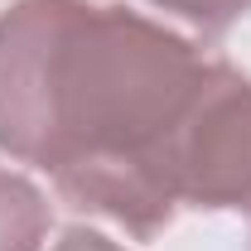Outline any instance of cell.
Masks as SVG:
<instances>
[{"label":"cell","instance_id":"7a4b0ae2","mask_svg":"<svg viewBox=\"0 0 251 251\" xmlns=\"http://www.w3.org/2000/svg\"><path fill=\"white\" fill-rule=\"evenodd\" d=\"M174 198L203 213L251 218V77L208 58V73L174 135Z\"/></svg>","mask_w":251,"mask_h":251},{"label":"cell","instance_id":"277c9868","mask_svg":"<svg viewBox=\"0 0 251 251\" xmlns=\"http://www.w3.org/2000/svg\"><path fill=\"white\" fill-rule=\"evenodd\" d=\"M150 5L164 15H179L184 25H193L203 34H227L251 10V0H150Z\"/></svg>","mask_w":251,"mask_h":251},{"label":"cell","instance_id":"5b68a950","mask_svg":"<svg viewBox=\"0 0 251 251\" xmlns=\"http://www.w3.org/2000/svg\"><path fill=\"white\" fill-rule=\"evenodd\" d=\"M49 251H126L121 242H111L106 232H92V227H68Z\"/></svg>","mask_w":251,"mask_h":251},{"label":"cell","instance_id":"6da1fadb","mask_svg":"<svg viewBox=\"0 0 251 251\" xmlns=\"http://www.w3.org/2000/svg\"><path fill=\"white\" fill-rule=\"evenodd\" d=\"M203 73L184 34L126 5L15 0L0 10V150L145 242L179 213L169 155Z\"/></svg>","mask_w":251,"mask_h":251},{"label":"cell","instance_id":"3957f363","mask_svg":"<svg viewBox=\"0 0 251 251\" xmlns=\"http://www.w3.org/2000/svg\"><path fill=\"white\" fill-rule=\"evenodd\" d=\"M49 218L53 208L44 188L15 169H0V251H39Z\"/></svg>","mask_w":251,"mask_h":251}]
</instances>
